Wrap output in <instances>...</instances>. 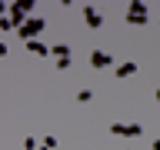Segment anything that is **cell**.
<instances>
[{"label":"cell","instance_id":"obj_1","mask_svg":"<svg viewBox=\"0 0 160 150\" xmlns=\"http://www.w3.org/2000/svg\"><path fill=\"white\" fill-rule=\"evenodd\" d=\"M37 7V3H33V0H17V3H3V10H7V17H10V23H13V27H23V23H27L30 20V10Z\"/></svg>","mask_w":160,"mask_h":150},{"label":"cell","instance_id":"obj_2","mask_svg":"<svg viewBox=\"0 0 160 150\" xmlns=\"http://www.w3.org/2000/svg\"><path fill=\"white\" fill-rule=\"evenodd\" d=\"M127 23H133V27H143L147 23V3H140V0H133V3H127Z\"/></svg>","mask_w":160,"mask_h":150},{"label":"cell","instance_id":"obj_3","mask_svg":"<svg viewBox=\"0 0 160 150\" xmlns=\"http://www.w3.org/2000/svg\"><path fill=\"white\" fill-rule=\"evenodd\" d=\"M47 27V23H43V20L40 17H30L27 23H23V27H20V37H23V43H27V40H37V33L40 30Z\"/></svg>","mask_w":160,"mask_h":150},{"label":"cell","instance_id":"obj_4","mask_svg":"<svg viewBox=\"0 0 160 150\" xmlns=\"http://www.w3.org/2000/svg\"><path fill=\"white\" fill-rule=\"evenodd\" d=\"M110 133H113V137H140L143 127H140V123H110Z\"/></svg>","mask_w":160,"mask_h":150},{"label":"cell","instance_id":"obj_5","mask_svg":"<svg viewBox=\"0 0 160 150\" xmlns=\"http://www.w3.org/2000/svg\"><path fill=\"white\" fill-rule=\"evenodd\" d=\"M80 13H83V20H87L90 30H100V27H103V13H100L97 7H80Z\"/></svg>","mask_w":160,"mask_h":150},{"label":"cell","instance_id":"obj_6","mask_svg":"<svg viewBox=\"0 0 160 150\" xmlns=\"http://www.w3.org/2000/svg\"><path fill=\"white\" fill-rule=\"evenodd\" d=\"M90 67H93V70H110V67H113V57L103 53V50H93V53H90Z\"/></svg>","mask_w":160,"mask_h":150},{"label":"cell","instance_id":"obj_7","mask_svg":"<svg viewBox=\"0 0 160 150\" xmlns=\"http://www.w3.org/2000/svg\"><path fill=\"white\" fill-rule=\"evenodd\" d=\"M27 50H30V53H37V57H50V47H47V43H40V40H27Z\"/></svg>","mask_w":160,"mask_h":150},{"label":"cell","instance_id":"obj_8","mask_svg":"<svg viewBox=\"0 0 160 150\" xmlns=\"http://www.w3.org/2000/svg\"><path fill=\"white\" fill-rule=\"evenodd\" d=\"M50 57L67 60V57H70V47H67V43H53V47H50Z\"/></svg>","mask_w":160,"mask_h":150},{"label":"cell","instance_id":"obj_9","mask_svg":"<svg viewBox=\"0 0 160 150\" xmlns=\"http://www.w3.org/2000/svg\"><path fill=\"white\" fill-rule=\"evenodd\" d=\"M130 73H137V63H133V60H127V63L117 67V77H130Z\"/></svg>","mask_w":160,"mask_h":150},{"label":"cell","instance_id":"obj_10","mask_svg":"<svg viewBox=\"0 0 160 150\" xmlns=\"http://www.w3.org/2000/svg\"><path fill=\"white\" fill-rule=\"evenodd\" d=\"M90 97H93L90 90H77V103H90Z\"/></svg>","mask_w":160,"mask_h":150},{"label":"cell","instance_id":"obj_11","mask_svg":"<svg viewBox=\"0 0 160 150\" xmlns=\"http://www.w3.org/2000/svg\"><path fill=\"white\" fill-rule=\"evenodd\" d=\"M0 30H3V33H10V30H13V23H10V17H0Z\"/></svg>","mask_w":160,"mask_h":150},{"label":"cell","instance_id":"obj_12","mask_svg":"<svg viewBox=\"0 0 160 150\" xmlns=\"http://www.w3.org/2000/svg\"><path fill=\"white\" fill-rule=\"evenodd\" d=\"M57 147V137H43V150H53Z\"/></svg>","mask_w":160,"mask_h":150},{"label":"cell","instance_id":"obj_13","mask_svg":"<svg viewBox=\"0 0 160 150\" xmlns=\"http://www.w3.org/2000/svg\"><path fill=\"white\" fill-rule=\"evenodd\" d=\"M23 150H37V140H33V137H27V140H23Z\"/></svg>","mask_w":160,"mask_h":150},{"label":"cell","instance_id":"obj_14","mask_svg":"<svg viewBox=\"0 0 160 150\" xmlns=\"http://www.w3.org/2000/svg\"><path fill=\"white\" fill-rule=\"evenodd\" d=\"M150 150H160V140H153V143H150Z\"/></svg>","mask_w":160,"mask_h":150},{"label":"cell","instance_id":"obj_15","mask_svg":"<svg viewBox=\"0 0 160 150\" xmlns=\"http://www.w3.org/2000/svg\"><path fill=\"white\" fill-rule=\"evenodd\" d=\"M157 103H160V87H157Z\"/></svg>","mask_w":160,"mask_h":150},{"label":"cell","instance_id":"obj_16","mask_svg":"<svg viewBox=\"0 0 160 150\" xmlns=\"http://www.w3.org/2000/svg\"><path fill=\"white\" fill-rule=\"evenodd\" d=\"M40 150H43V147H40Z\"/></svg>","mask_w":160,"mask_h":150}]
</instances>
